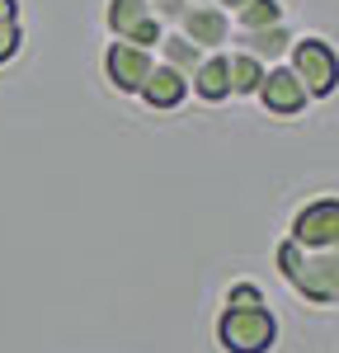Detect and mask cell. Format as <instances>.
<instances>
[{
	"label": "cell",
	"instance_id": "cell-17",
	"mask_svg": "<svg viewBox=\"0 0 339 353\" xmlns=\"http://www.w3.org/2000/svg\"><path fill=\"white\" fill-rule=\"evenodd\" d=\"M212 5H217V10H226V14H236V10H240L245 0H212Z\"/></svg>",
	"mask_w": 339,
	"mask_h": 353
},
{
	"label": "cell",
	"instance_id": "cell-5",
	"mask_svg": "<svg viewBox=\"0 0 339 353\" xmlns=\"http://www.w3.org/2000/svg\"><path fill=\"white\" fill-rule=\"evenodd\" d=\"M287 241L302 250H335L339 245V193H316L307 198L292 221H287Z\"/></svg>",
	"mask_w": 339,
	"mask_h": 353
},
{
	"label": "cell",
	"instance_id": "cell-1",
	"mask_svg": "<svg viewBox=\"0 0 339 353\" xmlns=\"http://www.w3.org/2000/svg\"><path fill=\"white\" fill-rule=\"evenodd\" d=\"M212 339L222 353H274L282 339L278 311L269 306L264 288L250 278H236L222 292V311L212 321Z\"/></svg>",
	"mask_w": 339,
	"mask_h": 353
},
{
	"label": "cell",
	"instance_id": "cell-13",
	"mask_svg": "<svg viewBox=\"0 0 339 353\" xmlns=\"http://www.w3.org/2000/svg\"><path fill=\"white\" fill-rule=\"evenodd\" d=\"M156 61L161 66H170V71H179L184 81L198 71V61H203V52H198L189 38H179L174 28H165V38H161V48H156Z\"/></svg>",
	"mask_w": 339,
	"mask_h": 353
},
{
	"label": "cell",
	"instance_id": "cell-12",
	"mask_svg": "<svg viewBox=\"0 0 339 353\" xmlns=\"http://www.w3.org/2000/svg\"><path fill=\"white\" fill-rule=\"evenodd\" d=\"M278 24H287V5L282 0H245L231 14L236 33H259V28H278Z\"/></svg>",
	"mask_w": 339,
	"mask_h": 353
},
{
	"label": "cell",
	"instance_id": "cell-3",
	"mask_svg": "<svg viewBox=\"0 0 339 353\" xmlns=\"http://www.w3.org/2000/svg\"><path fill=\"white\" fill-rule=\"evenodd\" d=\"M282 66L297 76V85L307 90L311 104H325V99L339 94V48L325 33H297V43H292Z\"/></svg>",
	"mask_w": 339,
	"mask_h": 353
},
{
	"label": "cell",
	"instance_id": "cell-11",
	"mask_svg": "<svg viewBox=\"0 0 339 353\" xmlns=\"http://www.w3.org/2000/svg\"><path fill=\"white\" fill-rule=\"evenodd\" d=\"M189 99L198 104H226L231 99V76H226V52H207L198 61V71L189 76Z\"/></svg>",
	"mask_w": 339,
	"mask_h": 353
},
{
	"label": "cell",
	"instance_id": "cell-8",
	"mask_svg": "<svg viewBox=\"0 0 339 353\" xmlns=\"http://www.w3.org/2000/svg\"><path fill=\"white\" fill-rule=\"evenodd\" d=\"M174 33L179 38H189L198 52H226L231 48V14L226 10H217V5H189L184 14H179V24H174Z\"/></svg>",
	"mask_w": 339,
	"mask_h": 353
},
{
	"label": "cell",
	"instance_id": "cell-14",
	"mask_svg": "<svg viewBox=\"0 0 339 353\" xmlns=\"http://www.w3.org/2000/svg\"><path fill=\"white\" fill-rule=\"evenodd\" d=\"M264 71L254 57L245 52H226V76H231V99H254V90L264 85Z\"/></svg>",
	"mask_w": 339,
	"mask_h": 353
},
{
	"label": "cell",
	"instance_id": "cell-6",
	"mask_svg": "<svg viewBox=\"0 0 339 353\" xmlns=\"http://www.w3.org/2000/svg\"><path fill=\"white\" fill-rule=\"evenodd\" d=\"M99 66H104V85L118 99H137V90L146 85L151 66H156V52H141V48H127V43H109Z\"/></svg>",
	"mask_w": 339,
	"mask_h": 353
},
{
	"label": "cell",
	"instance_id": "cell-2",
	"mask_svg": "<svg viewBox=\"0 0 339 353\" xmlns=\"http://www.w3.org/2000/svg\"><path fill=\"white\" fill-rule=\"evenodd\" d=\"M274 269L292 297L320 306V311H339V245L335 250H302L282 236L274 245Z\"/></svg>",
	"mask_w": 339,
	"mask_h": 353
},
{
	"label": "cell",
	"instance_id": "cell-9",
	"mask_svg": "<svg viewBox=\"0 0 339 353\" xmlns=\"http://www.w3.org/2000/svg\"><path fill=\"white\" fill-rule=\"evenodd\" d=\"M292 43H297V28L278 24V28H259V33H231V48L226 52H245L259 66H282L287 52H292Z\"/></svg>",
	"mask_w": 339,
	"mask_h": 353
},
{
	"label": "cell",
	"instance_id": "cell-15",
	"mask_svg": "<svg viewBox=\"0 0 339 353\" xmlns=\"http://www.w3.org/2000/svg\"><path fill=\"white\" fill-rule=\"evenodd\" d=\"M24 52V24H0V66H10Z\"/></svg>",
	"mask_w": 339,
	"mask_h": 353
},
{
	"label": "cell",
	"instance_id": "cell-16",
	"mask_svg": "<svg viewBox=\"0 0 339 353\" xmlns=\"http://www.w3.org/2000/svg\"><path fill=\"white\" fill-rule=\"evenodd\" d=\"M146 5H151V14H156L165 28H174V24H179V14L189 10V0H146Z\"/></svg>",
	"mask_w": 339,
	"mask_h": 353
},
{
	"label": "cell",
	"instance_id": "cell-10",
	"mask_svg": "<svg viewBox=\"0 0 339 353\" xmlns=\"http://www.w3.org/2000/svg\"><path fill=\"white\" fill-rule=\"evenodd\" d=\"M137 104L151 113H174L189 104V81L179 76V71H170V66H151V76H146V85L137 90Z\"/></svg>",
	"mask_w": 339,
	"mask_h": 353
},
{
	"label": "cell",
	"instance_id": "cell-4",
	"mask_svg": "<svg viewBox=\"0 0 339 353\" xmlns=\"http://www.w3.org/2000/svg\"><path fill=\"white\" fill-rule=\"evenodd\" d=\"M104 33H109V43H127V48H141V52H156L161 38H165V24L151 14L146 0H104Z\"/></svg>",
	"mask_w": 339,
	"mask_h": 353
},
{
	"label": "cell",
	"instance_id": "cell-7",
	"mask_svg": "<svg viewBox=\"0 0 339 353\" xmlns=\"http://www.w3.org/2000/svg\"><path fill=\"white\" fill-rule=\"evenodd\" d=\"M254 104L269 113V118H278V123H297V118L311 109L307 90L297 85V76H292L287 66H269V71H264V85L254 90Z\"/></svg>",
	"mask_w": 339,
	"mask_h": 353
}]
</instances>
